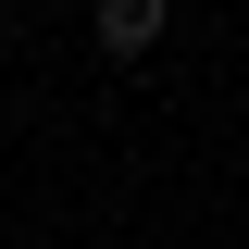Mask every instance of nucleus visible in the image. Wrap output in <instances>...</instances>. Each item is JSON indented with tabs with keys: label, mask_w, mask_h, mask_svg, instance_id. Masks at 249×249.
<instances>
[{
	"label": "nucleus",
	"mask_w": 249,
	"mask_h": 249,
	"mask_svg": "<svg viewBox=\"0 0 249 249\" xmlns=\"http://www.w3.org/2000/svg\"><path fill=\"white\" fill-rule=\"evenodd\" d=\"M162 37V0H100V50H150Z\"/></svg>",
	"instance_id": "obj_1"
}]
</instances>
